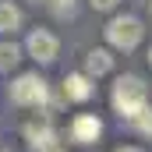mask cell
<instances>
[{
  "label": "cell",
  "instance_id": "obj_17",
  "mask_svg": "<svg viewBox=\"0 0 152 152\" xmlns=\"http://www.w3.org/2000/svg\"><path fill=\"white\" fill-rule=\"evenodd\" d=\"M36 4H39V0H36Z\"/></svg>",
  "mask_w": 152,
  "mask_h": 152
},
{
  "label": "cell",
  "instance_id": "obj_14",
  "mask_svg": "<svg viewBox=\"0 0 152 152\" xmlns=\"http://www.w3.org/2000/svg\"><path fill=\"white\" fill-rule=\"evenodd\" d=\"M117 152H145V149H134V145H124V149H117Z\"/></svg>",
  "mask_w": 152,
  "mask_h": 152
},
{
  "label": "cell",
  "instance_id": "obj_12",
  "mask_svg": "<svg viewBox=\"0 0 152 152\" xmlns=\"http://www.w3.org/2000/svg\"><path fill=\"white\" fill-rule=\"evenodd\" d=\"M46 4H50V7H53L60 18H64V14H67V18L75 14V0H46Z\"/></svg>",
  "mask_w": 152,
  "mask_h": 152
},
{
  "label": "cell",
  "instance_id": "obj_18",
  "mask_svg": "<svg viewBox=\"0 0 152 152\" xmlns=\"http://www.w3.org/2000/svg\"><path fill=\"white\" fill-rule=\"evenodd\" d=\"M57 152H60V149H57Z\"/></svg>",
  "mask_w": 152,
  "mask_h": 152
},
{
  "label": "cell",
  "instance_id": "obj_11",
  "mask_svg": "<svg viewBox=\"0 0 152 152\" xmlns=\"http://www.w3.org/2000/svg\"><path fill=\"white\" fill-rule=\"evenodd\" d=\"M131 120H134V127H138L145 138H152V110H149V106H145L138 117H131Z\"/></svg>",
  "mask_w": 152,
  "mask_h": 152
},
{
  "label": "cell",
  "instance_id": "obj_10",
  "mask_svg": "<svg viewBox=\"0 0 152 152\" xmlns=\"http://www.w3.org/2000/svg\"><path fill=\"white\" fill-rule=\"evenodd\" d=\"M18 60H21V50H18L14 42H0V71L18 67Z\"/></svg>",
  "mask_w": 152,
  "mask_h": 152
},
{
  "label": "cell",
  "instance_id": "obj_13",
  "mask_svg": "<svg viewBox=\"0 0 152 152\" xmlns=\"http://www.w3.org/2000/svg\"><path fill=\"white\" fill-rule=\"evenodd\" d=\"M88 4H92L96 11H113V7L120 4V0H88Z\"/></svg>",
  "mask_w": 152,
  "mask_h": 152
},
{
  "label": "cell",
  "instance_id": "obj_6",
  "mask_svg": "<svg viewBox=\"0 0 152 152\" xmlns=\"http://www.w3.org/2000/svg\"><path fill=\"white\" fill-rule=\"evenodd\" d=\"M57 50H60V42L53 32H46V28H36L32 36H28V53L36 57L39 64H50V60H57Z\"/></svg>",
  "mask_w": 152,
  "mask_h": 152
},
{
  "label": "cell",
  "instance_id": "obj_8",
  "mask_svg": "<svg viewBox=\"0 0 152 152\" xmlns=\"http://www.w3.org/2000/svg\"><path fill=\"white\" fill-rule=\"evenodd\" d=\"M110 67H113L110 50H88V57H85V75H88V78L110 75Z\"/></svg>",
  "mask_w": 152,
  "mask_h": 152
},
{
  "label": "cell",
  "instance_id": "obj_7",
  "mask_svg": "<svg viewBox=\"0 0 152 152\" xmlns=\"http://www.w3.org/2000/svg\"><path fill=\"white\" fill-rule=\"evenodd\" d=\"M92 92H96V88H92V78H88V75H67V78H64V99L85 103Z\"/></svg>",
  "mask_w": 152,
  "mask_h": 152
},
{
  "label": "cell",
  "instance_id": "obj_5",
  "mask_svg": "<svg viewBox=\"0 0 152 152\" xmlns=\"http://www.w3.org/2000/svg\"><path fill=\"white\" fill-rule=\"evenodd\" d=\"M25 138L32 142V149H42V152H57V131L50 124V117H39L25 127Z\"/></svg>",
  "mask_w": 152,
  "mask_h": 152
},
{
  "label": "cell",
  "instance_id": "obj_3",
  "mask_svg": "<svg viewBox=\"0 0 152 152\" xmlns=\"http://www.w3.org/2000/svg\"><path fill=\"white\" fill-rule=\"evenodd\" d=\"M46 81L39 75H18L11 81V88H7V96H11V103L14 106H42L46 103Z\"/></svg>",
  "mask_w": 152,
  "mask_h": 152
},
{
  "label": "cell",
  "instance_id": "obj_16",
  "mask_svg": "<svg viewBox=\"0 0 152 152\" xmlns=\"http://www.w3.org/2000/svg\"><path fill=\"white\" fill-rule=\"evenodd\" d=\"M149 64H152V50H149Z\"/></svg>",
  "mask_w": 152,
  "mask_h": 152
},
{
  "label": "cell",
  "instance_id": "obj_4",
  "mask_svg": "<svg viewBox=\"0 0 152 152\" xmlns=\"http://www.w3.org/2000/svg\"><path fill=\"white\" fill-rule=\"evenodd\" d=\"M99 134H103V120L96 113H78L71 120V142H78V145H92V142H99Z\"/></svg>",
  "mask_w": 152,
  "mask_h": 152
},
{
  "label": "cell",
  "instance_id": "obj_1",
  "mask_svg": "<svg viewBox=\"0 0 152 152\" xmlns=\"http://www.w3.org/2000/svg\"><path fill=\"white\" fill-rule=\"evenodd\" d=\"M113 110L120 117H138L145 106H149V85L138 75H120L113 85Z\"/></svg>",
  "mask_w": 152,
  "mask_h": 152
},
{
  "label": "cell",
  "instance_id": "obj_9",
  "mask_svg": "<svg viewBox=\"0 0 152 152\" xmlns=\"http://www.w3.org/2000/svg\"><path fill=\"white\" fill-rule=\"evenodd\" d=\"M14 28H21V11L11 0H0V36H7Z\"/></svg>",
  "mask_w": 152,
  "mask_h": 152
},
{
  "label": "cell",
  "instance_id": "obj_15",
  "mask_svg": "<svg viewBox=\"0 0 152 152\" xmlns=\"http://www.w3.org/2000/svg\"><path fill=\"white\" fill-rule=\"evenodd\" d=\"M145 7H149V11H152V0H145Z\"/></svg>",
  "mask_w": 152,
  "mask_h": 152
},
{
  "label": "cell",
  "instance_id": "obj_2",
  "mask_svg": "<svg viewBox=\"0 0 152 152\" xmlns=\"http://www.w3.org/2000/svg\"><path fill=\"white\" fill-rule=\"evenodd\" d=\"M142 36H145V28H142V21L138 18H131V14H120V18H113L110 25H106V42L113 46V50H134L138 42H142Z\"/></svg>",
  "mask_w": 152,
  "mask_h": 152
}]
</instances>
